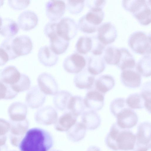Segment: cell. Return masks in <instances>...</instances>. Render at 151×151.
I'll use <instances>...</instances> for the list:
<instances>
[{
	"label": "cell",
	"mask_w": 151,
	"mask_h": 151,
	"mask_svg": "<svg viewBox=\"0 0 151 151\" xmlns=\"http://www.w3.org/2000/svg\"><path fill=\"white\" fill-rule=\"evenodd\" d=\"M53 141L47 131L38 128L29 129L19 145L21 151H49L52 147Z\"/></svg>",
	"instance_id": "1"
},
{
	"label": "cell",
	"mask_w": 151,
	"mask_h": 151,
	"mask_svg": "<svg viewBox=\"0 0 151 151\" xmlns=\"http://www.w3.org/2000/svg\"><path fill=\"white\" fill-rule=\"evenodd\" d=\"M135 135L129 129H123L115 123L111 125L105 139L107 147L114 151L133 150Z\"/></svg>",
	"instance_id": "2"
},
{
	"label": "cell",
	"mask_w": 151,
	"mask_h": 151,
	"mask_svg": "<svg viewBox=\"0 0 151 151\" xmlns=\"http://www.w3.org/2000/svg\"><path fill=\"white\" fill-rule=\"evenodd\" d=\"M0 46L7 53L10 60L30 53L32 49L33 44L29 36L23 35L6 38L3 40Z\"/></svg>",
	"instance_id": "3"
},
{
	"label": "cell",
	"mask_w": 151,
	"mask_h": 151,
	"mask_svg": "<svg viewBox=\"0 0 151 151\" xmlns=\"http://www.w3.org/2000/svg\"><path fill=\"white\" fill-rule=\"evenodd\" d=\"M122 1L125 9L132 13L140 24L147 25L150 23V0H130Z\"/></svg>",
	"instance_id": "4"
},
{
	"label": "cell",
	"mask_w": 151,
	"mask_h": 151,
	"mask_svg": "<svg viewBox=\"0 0 151 151\" xmlns=\"http://www.w3.org/2000/svg\"><path fill=\"white\" fill-rule=\"evenodd\" d=\"M104 16L102 9L93 8L79 20L78 28L87 33L95 32L102 21Z\"/></svg>",
	"instance_id": "5"
},
{
	"label": "cell",
	"mask_w": 151,
	"mask_h": 151,
	"mask_svg": "<svg viewBox=\"0 0 151 151\" xmlns=\"http://www.w3.org/2000/svg\"><path fill=\"white\" fill-rule=\"evenodd\" d=\"M57 22H48L45 26L44 32L49 39L50 47L55 54L59 55L66 51L69 46V42L57 34Z\"/></svg>",
	"instance_id": "6"
},
{
	"label": "cell",
	"mask_w": 151,
	"mask_h": 151,
	"mask_svg": "<svg viewBox=\"0 0 151 151\" xmlns=\"http://www.w3.org/2000/svg\"><path fill=\"white\" fill-rule=\"evenodd\" d=\"M150 35H147L141 31H136L132 34L128 40V44L135 53L142 55L150 54Z\"/></svg>",
	"instance_id": "7"
},
{
	"label": "cell",
	"mask_w": 151,
	"mask_h": 151,
	"mask_svg": "<svg viewBox=\"0 0 151 151\" xmlns=\"http://www.w3.org/2000/svg\"><path fill=\"white\" fill-rule=\"evenodd\" d=\"M151 124L141 123L137 127L133 151H147L151 149Z\"/></svg>",
	"instance_id": "8"
},
{
	"label": "cell",
	"mask_w": 151,
	"mask_h": 151,
	"mask_svg": "<svg viewBox=\"0 0 151 151\" xmlns=\"http://www.w3.org/2000/svg\"><path fill=\"white\" fill-rule=\"evenodd\" d=\"M78 29L76 22L74 19L70 17H63L57 22L56 30L57 34L69 41L76 36Z\"/></svg>",
	"instance_id": "9"
},
{
	"label": "cell",
	"mask_w": 151,
	"mask_h": 151,
	"mask_svg": "<svg viewBox=\"0 0 151 151\" xmlns=\"http://www.w3.org/2000/svg\"><path fill=\"white\" fill-rule=\"evenodd\" d=\"M86 64V59L77 52L67 57L63 63V67L67 73L77 74L84 70Z\"/></svg>",
	"instance_id": "10"
},
{
	"label": "cell",
	"mask_w": 151,
	"mask_h": 151,
	"mask_svg": "<svg viewBox=\"0 0 151 151\" xmlns=\"http://www.w3.org/2000/svg\"><path fill=\"white\" fill-rule=\"evenodd\" d=\"M38 86L45 95L54 96L58 91V86L55 78L50 74L44 72L37 78Z\"/></svg>",
	"instance_id": "11"
},
{
	"label": "cell",
	"mask_w": 151,
	"mask_h": 151,
	"mask_svg": "<svg viewBox=\"0 0 151 151\" xmlns=\"http://www.w3.org/2000/svg\"><path fill=\"white\" fill-rule=\"evenodd\" d=\"M34 118L37 123L49 125L55 124L58 117L56 110L51 106H47L38 109L35 113Z\"/></svg>",
	"instance_id": "12"
},
{
	"label": "cell",
	"mask_w": 151,
	"mask_h": 151,
	"mask_svg": "<svg viewBox=\"0 0 151 151\" xmlns=\"http://www.w3.org/2000/svg\"><path fill=\"white\" fill-rule=\"evenodd\" d=\"M117 124L123 129H129L136 126L138 117L136 112L129 107L124 108L116 117Z\"/></svg>",
	"instance_id": "13"
},
{
	"label": "cell",
	"mask_w": 151,
	"mask_h": 151,
	"mask_svg": "<svg viewBox=\"0 0 151 151\" xmlns=\"http://www.w3.org/2000/svg\"><path fill=\"white\" fill-rule=\"evenodd\" d=\"M66 6L62 0H50L46 3V14L51 22H55L62 18L65 12Z\"/></svg>",
	"instance_id": "14"
},
{
	"label": "cell",
	"mask_w": 151,
	"mask_h": 151,
	"mask_svg": "<svg viewBox=\"0 0 151 151\" xmlns=\"http://www.w3.org/2000/svg\"><path fill=\"white\" fill-rule=\"evenodd\" d=\"M97 38L104 45L113 42L117 37V34L115 27L110 22L104 23L99 26Z\"/></svg>",
	"instance_id": "15"
},
{
	"label": "cell",
	"mask_w": 151,
	"mask_h": 151,
	"mask_svg": "<svg viewBox=\"0 0 151 151\" xmlns=\"http://www.w3.org/2000/svg\"><path fill=\"white\" fill-rule=\"evenodd\" d=\"M104 100V94L95 89L88 91L83 101L86 107L91 110L98 111L103 108Z\"/></svg>",
	"instance_id": "16"
},
{
	"label": "cell",
	"mask_w": 151,
	"mask_h": 151,
	"mask_svg": "<svg viewBox=\"0 0 151 151\" xmlns=\"http://www.w3.org/2000/svg\"><path fill=\"white\" fill-rule=\"evenodd\" d=\"M46 95L40 89L38 86L32 87L27 93L25 97L26 105L32 109L41 107L46 100Z\"/></svg>",
	"instance_id": "17"
},
{
	"label": "cell",
	"mask_w": 151,
	"mask_h": 151,
	"mask_svg": "<svg viewBox=\"0 0 151 151\" xmlns=\"http://www.w3.org/2000/svg\"><path fill=\"white\" fill-rule=\"evenodd\" d=\"M38 22L36 14L31 10H25L19 15L18 18V25L22 30L29 31L35 28Z\"/></svg>",
	"instance_id": "18"
},
{
	"label": "cell",
	"mask_w": 151,
	"mask_h": 151,
	"mask_svg": "<svg viewBox=\"0 0 151 151\" xmlns=\"http://www.w3.org/2000/svg\"><path fill=\"white\" fill-rule=\"evenodd\" d=\"M120 79L122 84L128 88H136L139 87L141 84V75L133 69L122 71Z\"/></svg>",
	"instance_id": "19"
},
{
	"label": "cell",
	"mask_w": 151,
	"mask_h": 151,
	"mask_svg": "<svg viewBox=\"0 0 151 151\" xmlns=\"http://www.w3.org/2000/svg\"><path fill=\"white\" fill-rule=\"evenodd\" d=\"M95 76L84 69L75 76L73 81L75 86L81 89L91 88L95 82Z\"/></svg>",
	"instance_id": "20"
},
{
	"label": "cell",
	"mask_w": 151,
	"mask_h": 151,
	"mask_svg": "<svg viewBox=\"0 0 151 151\" xmlns=\"http://www.w3.org/2000/svg\"><path fill=\"white\" fill-rule=\"evenodd\" d=\"M38 58L40 63L44 66L51 67L57 63L58 57L50 47L44 46L41 47L38 53Z\"/></svg>",
	"instance_id": "21"
},
{
	"label": "cell",
	"mask_w": 151,
	"mask_h": 151,
	"mask_svg": "<svg viewBox=\"0 0 151 151\" xmlns=\"http://www.w3.org/2000/svg\"><path fill=\"white\" fill-rule=\"evenodd\" d=\"M8 111L11 121H22L26 119L27 107V105L23 103L15 102L10 105Z\"/></svg>",
	"instance_id": "22"
},
{
	"label": "cell",
	"mask_w": 151,
	"mask_h": 151,
	"mask_svg": "<svg viewBox=\"0 0 151 151\" xmlns=\"http://www.w3.org/2000/svg\"><path fill=\"white\" fill-rule=\"evenodd\" d=\"M81 123L86 129L93 130L97 128L101 123L100 116L96 111H84L81 115Z\"/></svg>",
	"instance_id": "23"
},
{
	"label": "cell",
	"mask_w": 151,
	"mask_h": 151,
	"mask_svg": "<svg viewBox=\"0 0 151 151\" xmlns=\"http://www.w3.org/2000/svg\"><path fill=\"white\" fill-rule=\"evenodd\" d=\"M21 74L15 66H8L1 70L0 80L12 86L18 82L20 79Z\"/></svg>",
	"instance_id": "24"
},
{
	"label": "cell",
	"mask_w": 151,
	"mask_h": 151,
	"mask_svg": "<svg viewBox=\"0 0 151 151\" xmlns=\"http://www.w3.org/2000/svg\"><path fill=\"white\" fill-rule=\"evenodd\" d=\"M77 118L70 112H65L58 118L55 128L58 131L67 132L77 122Z\"/></svg>",
	"instance_id": "25"
},
{
	"label": "cell",
	"mask_w": 151,
	"mask_h": 151,
	"mask_svg": "<svg viewBox=\"0 0 151 151\" xmlns=\"http://www.w3.org/2000/svg\"><path fill=\"white\" fill-rule=\"evenodd\" d=\"M105 68L104 60L100 55H94L88 58L87 69L91 74L98 75L103 72Z\"/></svg>",
	"instance_id": "26"
},
{
	"label": "cell",
	"mask_w": 151,
	"mask_h": 151,
	"mask_svg": "<svg viewBox=\"0 0 151 151\" xmlns=\"http://www.w3.org/2000/svg\"><path fill=\"white\" fill-rule=\"evenodd\" d=\"M19 30L17 23L13 19L5 18L2 20L0 26V34L7 38L13 37Z\"/></svg>",
	"instance_id": "27"
},
{
	"label": "cell",
	"mask_w": 151,
	"mask_h": 151,
	"mask_svg": "<svg viewBox=\"0 0 151 151\" xmlns=\"http://www.w3.org/2000/svg\"><path fill=\"white\" fill-rule=\"evenodd\" d=\"M120 57L116 66L122 71L128 69H133L136 65L135 61L132 55L128 49L120 48Z\"/></svg>",
	"instance_id": "28"
},
{
	"label": "cell",
	"mask_w": 151,
	"mask_h": 151,
	"mask_svg": "<svg viewBox=\"0 0 151 151\" xmlns=\"http://www.w3.org/2000/svg\"><path fill=\"white\" fill-rule=\"evenodd\" d=\"M115 84L114 79L112 76L106 74L103 75L95 81L96 90L104 94L112 89Z\"/></svg>",
	"instance_id": "29"
},
{
	"label": "cell",
	"mask_w": 151,
	"mask_h": 151,
	"mask_svg": "<svg viewBox=\"0 0 151 151\" xmlns=\"http://www.w3.org/2000/svg\"><path fill=\"white\" fill-rule=\"evenodd\" d=\"M86 107L83 99L80 96H72L68 104L67 109L78 117L84 111Z\"/></svg>",
	"instance_id": "30"
},
{
	"label": "cell",
	"mask_w": 151,
	"mask_h": 151,
	"mask_svg": "<svg viewBox=\"0 0 151 151\" xmlns=\"http://www.w3.org/2000/svg\"><path fill=\"white\" fill-rule=\"evenodd\" d=\"M86 129L81 122H76L67 131V137L72 141L78 142L84 138Z\"/></svg>",
	"instance_id": "31"
},
{
	"label": "cell",
	"mask_w": 151,
	"mask_h": 151,
	"mask_svg": "<svg viewBox=\"0 0 151 151\" xmlns=\"http://www.w3.org/2000/svg\"><path fill=\"white\" fill-rule=\"evenodd\" d=\"M72 96V94L68 91L63 90L58 91L53 99L55 107L60 111L67 110L68 103Z\"/></svg>",
	"instance_id": "32"
},
{
	"label": "cell",
	"mask_w": 151,
	"mask_h": 151,
	"mask_svg": "<svg viewBox=\"0 0 151 151\" xmlns=\"http://www.w3.org/2000/svg\"><path fill=\"white\" fill-rule=\"evenodd\" d=\"M120 55V48L110 46L105 50L103 58L107 64L116 65L119 61Z\"/></svg>",
	"instance_id": "33"
},
{
	"label": "cell",
	"mask_w": 151,
	"mask_h": 151,
	"mask_svg": "<svg viewBox=\"0 0 151 151\" xmlns=\"http://www.w3.org/2000/svg\"><path fill=\"white\" fill-rule=\"evenodd\" d=\"M136 71L143 77H147L151 75L150 55L143 56L139 60L136 66Z\"/></svg>",
	"instance_id": "34"
},
{
	"label": "cell",
	"mask_w": 151,
	"mask_h": 151,
	"mask_svg": "<svg viewBox=\"0 0 151 151\" xmlns=\"http://www.w3.org/2000/svg\"><path fill=\"white\" fill-rule=\"evenodd\" d=\"M92 46V38L87 36H82L78 39L75 48L77 52L85 55L91 51Z\"/></svg>",
	"instance_id": "35"
},
{
	"label": "cell",
	"mask_w": 151,
	"mask_h": 151,
	"mask_svg": "<svg viewBox=\"0 0 151 151\" xmlns=\"http://www.w3.org/2000/svg\"><path fill=\"white\" fill-rule=\"evenodd\" d=\"M127 106L131 109H139L145 107V100L140 94H130L126 100Z\"/></svg>",
	"instance_id": "36"
},
{
	"label": "cell",
	"mask_w": 151,
	"mask_h": 151,
	"mask_svg": "<svg viewBox=\"0 0 151 151\" xmlns=\"http://www.w3.org/2000/svg\"><path fill=\"white\" fill-rule=\"evenodd\" d=\"M10 124L12 134L19 135L20 137L24 135L28 127L29 124L27 119L23 121L18 122L11 121Z\"/></svg>",
	"instance_id": "37"
},
{
	"label": "cell",
	"mask_w": 151,
	"mask_h": 151,
	"mask_svg": "<svg viewBox=\"0 0 151 151\" xmlns=\"http://www.w3.org/2000/svg\"><path fill=\"white\" fill-rule=\"evenodd\" d=\"M30 85L31 81L29 77L26 74L21 73L18 82L11 86L14 91L18 93L29 90Z\"/></svg>",
	"instance_id": "38"
},
{
	"label": "cell",
	"mask_w": 151,
	"mask_h": 151,
	"mask_svg": "<svg viewBox=\"0 0 151 151\" xmlns=\"http://www.w3.org/2000/svg\"><path fill=\"white\" fill-rule=\"evenodd\" d=\"M140 94L145 100V107L147 111L150 113L151 105L150 81L147 82L143 84Z\"/></svg>",
	"instance_id": "39"
},
{
	"label": "cell",
	"mask_w": 151,
	"mask_h": 151,
	"mask_svg": "<svg viewBox=\"0 0 151 151\" xmlns=\"http://www.w3.org/2000/svg\"><path fill=\"white\" fill-rule=\"evenodd\" d=\"M18 93L14 91L11 86L0 80V100L12 99L17 95Z\"/></svg>",
	"instance_id": "40"
},
{
	"label": "cell",
	"mask_w": 151,
	"mask_h": 151,
	"mask_svg": "<svg viewBox=\"0 0 151 151\" xmlns=\"http://www.w3.org/2000/svg\"><path fill=\"white\" fill-rule=\"evenodd\" d=\"M127 106L124 98H117L111 102L110 109L112 114L116 117L118 113Z\"/></svg>",
	"instance_id": "41"
},
{
	"label": "cell",
	"mask_w": 151,
	"mask_h": 151,
	"mask_svg": "<svg viewBox=\"0 0 151 151\" xmlns=\"http://www.w3.org/2000/svg\"><path fill=\"white\" fill-rule=\"evenodd\" d=\"M85 1L84 0H68L66 7L70 13L74 14H78L83 10Z\"/></svg>",
	"instance_id": "42"
},
{
	"label": "cell",
	"mask_w": 151,
	"mask_h": 151,
	"mask_svg": "<svg viewBox=\"0 0 151 151\" xmlns=\"http://www.w3.org/2000/svg\"><path fill=\"white\" fill-rule=\"evenodd\" d=\"M92 40V46L91 52L94 55H100L102 54L105 48V45L102 43L97 37L94 38Z\"/></svg>",
	"instance_id": "43"
},
{
	"label": "cell",
	"mask_w": 151,
	"mask_h": 151,
	"mask_svg": "<svg viewBox=\"0 0 151 151\" xmlns=\"http://www.w3.org/2000/svg\"><path fill=\"white\" fill-rule=\"evenodd\" d=\"M10 124L4 119L0 118V143L5 142L6 137L4 135L8 131Z\"/></svg>",
	"instance_id": "44"
},
{
	"label": "cell",
	"mask_w": 151,
	"mask_h": 151,
	"mask_svg": "<svg viewBox=\"0 0 151 151\" xmlns=\"http://www.w3.org/2000/svg\"><path fill=\"white\" fill-rule=\"evenodd\" d=\"M9 6L14 9L19 10L26 8L30 3L29 0H8Z\"/></svg>",
	"instance_id": "45"
},
{
	"label": "cell",
	"mask_w": 151,
	"mask_h": 151,
	"mask_svg": "<svg viewBox=\"0 0 151 151\" xmlns=\"http://www.w3.org/2000/svg\"><path fill=\"white\" fill-rule=\"evenodd\" d=\"M87 3L88 6L90 8H97L102 9L106 3V1H89Z\"/></svg>",
	"instance_id": "46"
},
{
	"label": "cell",
	"mask_w": 151,
	"mask_h": 151,
	"mask_svg": "<svg viewBox=\"0 0 151 151\" xmlns=\"http://www.w3.org/2000/svg\"><path fill=\"white\" fill-rule=\"evenodd\" d=\"M9 60V57L7 53L0 46V66L4 65Z\"/></svg>",
	"instance_id": "47"
},
{
	"label": "cell",
	"mask_w": 151,
	"mask_h": 151,
	"mask_svg": "<svg viewBox=\"0 0 151 151\" xmlns=\"http://www.w3.org/2000/svg\"><path fill=\"white\" fill-rule=\"evenodd\" d=\"M86 151H101L99 147L95 146H92L89 147Z\"/></svg>",
	"instance_id": "48"
},
{
	"label": "cell",
	"mask_w": 151,
	"mask_h": 151,
	"mask_svg": "<svg viewBox=\"0 0 151 151\" xmlns=\"http://www.w3.org/2000/svg\"><path fill=\"white\" fill-rule=\"evenodd\" d=\"M4 1H0V7L3 5L4 3Z\"/></svg>",
	"instance_id": "49"
},
{
	"label": "cell",
	"mask_w": 151,
	"mask_h": 151,
	"mask_svg": "<svg viewBox=\"0 0 151 151\" xmlns=\"http://www.w3.org/2000/svg\"><path fill=\"white\" fill-rule=\"evenodd\" d=\"M2 20V18H1V17L0 16V26H1V24Z\"/></svg>",
	"instance_id": "50"
},
{
	"label": "cell",
	"mask_w": 151,
	"mask_h": 151,
	"mask_svg": "<svg viewBox=\"0 0 151 151\" xmlns=\"http://www.w3.org/2000/svg\"><path fill=\"white\" fill-rule=\"evenodd\" d=\"M50 151H60L58 150H52Z\"/></svg>",
	"instance_id": "51"
}]
</instances>
